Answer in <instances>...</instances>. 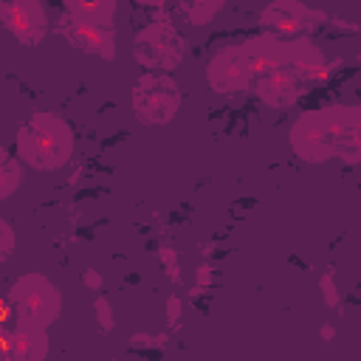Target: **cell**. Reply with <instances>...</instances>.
I'll return each instance as SVG.
<instances>
[{
	"mask_svg": "<svg viewBox=\"0 0 361 361\" xmlns=\"http://www.w3.org/2000/svg\"><path fill=\"white\" fill-rule=\"evenodd\" d=\"M288 144L305 164H327L338 158L347 166H355L361 161V107L341 102L305 110L290 121Z\"/></svg>",
	"mask_w": 361,
	"mask_h": 361,
	"instance_id": "cell-1",
	"label": "cell"
},
{
	"mask_svg": "<svg viewBox=\"0 0 361 361\" xmlns=\"http://www.w3.org/2000/svg\"><path fill=\"white\" fill-rule=\"evenodd\" d=\"M17 158L34 172H56L71 164L76 152V133L54 110H34L14 135Z\"/></svg>",
	"mask_w": 361,
	"mask_h": 361,
	"instance_id": "cell-2",
	"label": "cell"
},
{
	"mask_svg": "<svg viewBox=\"0 0 361 361\" xmlns=\"http://www.w3.org/2000/svg\"><path fill=\"white\" fill-rule=\"evenodd\" d=\"M8 305H11L14 322L37 324V327L48 330L62 316V290L51 276L39 274V271H28L11 282Z\"/></svg>",
	"mask_w": 361,
	"mask_h": 361,
	"instance_id": "cell-3",
	"label": "cell"
},
{
	"mask_svg": "<svg viewBox=\"0 0 361 361\" xmlns=\"http://www.w3.org/2000/svg\"><path fill=\"white\" fill-rule=\"evenodd\" d=\"M130 51L141 68L158 71V73H172L186 59V37L178 31V25L169 17L158 14L155 20H149L147 25H141L133 34Z\"/></svg>",
	"mask_w": 361,
	"mask_h": 361,
	"instance_id": "cell-4",
	"label": "cell"
},
{
	"mask_svg": "<svg viewBox=\"0 0 361 361\" xmlns=\"http://www.w3.org/2000/svg\"><path fill=\"white\" fill-rule=\"evenodd\" d=\"M180 102H183V93L172 73L147 71L135 79L130 90L133 116L144 127H166L180 113Z\"/></svg>",
	"mask_w": 361,
	"mask_h": 361,
	"instance_id": "cell-5",
	"label": "cell"
},
{
	"mask_svg": "<svg viewBox=\"0 0 361 361\" xmlns=\"http://www.w3.org/2000/svg\"><path fill=\"white\" fill-rule=\"evenodd\" d=\"M257 65L251 56L248 42H231L217 48L209 62H206V85L209 90L220 93V96H237V93H248L251 82H254Z\"/></svg>",
	"mask_w": 361,
	"mask_h": 361,
	"instance_id": "cell-6",
	"label": "cell"
},
{
	"mask_svg": "<svg viewBox=\"0 0 361 361\" xmlns=\"http://www.w3.org/2000/svg\"><path fill=\"white\" fill-rule=\"evenodd\" d=\"M322 20L324 14L302 0H271L257 14L259 31L274 37H310L322 25Z\"/></svg>",
	"mask_w": 361,
	"mask_h": 361,
	"instance_id": "cell-7",
	"label": "cell"
},
{
	"mask_svg": "<svg viewBox=\"0 0 361 361\" xmlns=\"http://www.w3.org/2000/svg\"><path fill=\"white\" fill-rule=\"evenodd\" d=\"M0 28H6L20 45L37 48L51 31L45 0H0Z\"/></svg>",
	"mask_w": 361,
	"mask_h": 361,
	"instance_id": "cell-8",
	"label": "cell"
},
{
	"mask_svg": "<svg viewBox=\"0 0 361 361\" xmlns=\"http://www.w3.org/2000/svg\"><path fill=\"white\" fill-rule=\"evenodd\" d=\"M56 34L76 51L99 56L104 62H113L118 54V34L116 25H99V23H85L71 14H62L56 23Z\"/></svg>",
	"mask_w": 361,
	"mask_h": 361,
	"instance_id": "cell-9",
	"label": "cell"
},
{
	"mask_svg": "<svg viewBox=\"0 0 361 361\" xmlns=\"http://www.w3.org/2000/svg\"><path fill=\"white\" fill-rule=\"evenodd\" d=\"M307 82L282 68V65H265L257 71L254 82H251V93L265 104V107H274V110H285V107H293L305 93H307Z\"/></svg>",
	"mask_w": 361,
	"mask_h": 361,
	"instance_id": "cell-10",
	"label": "cell"
},
{
	"mask_svg": "<svg viewBox=\"0 0 361 361\" xmlns=\"http://www.w3.org/2000/svg\"><path fill=\"white\" fill-rule=\"evenodd\" d=\"M48 330L37 324H23L17 322L8 336H6V350L3 355L11 361H42L48 358Z\"/></svg>",
	"mask_w": 361,
	"mask_h": 361,
	"instance_id": "cell-11",
	"label": "cell"
},
{
	"mask_svg": "<svg viewBox=\"0 0 361 361\" xmlns=\"http://www.w3.org/2000/svg\"><path fill=\"white\" fill-rule=\"evenodd\" d=\"M62 8H65V14L85 20V23L116 25L118 0H62Z\"/></svg>",
	"mask_w": 361,
	"mask_h": 361,
	"instance_id": "cell-12",
	"label": "cell"
},
{
	"mask_svg": "<svg viewBox=\"0 0 361 361\" xmlns=\"http://www.w3.org/2000/svg\"><path fill=\"white\" fill-rule=\"evenodd\" d=\"M25 183V164L17 158L14 149L0 144V203L14 197Z\"/></svg>",
	"mask_w": 361,
	"mask_h": 361,
	"instance_id": "cell-13",
	"label": "cell"
},
{
	"mask_svg": "<svg viewBox=\"0 0 361 361\" xmlns=\"http://www.w3.org/2000/svg\"><path fill=\"white\" fill-rule=\"evenodd\" d=\"M180 8V17L192 25H209L223 11L226 0H175Z\"/></svg>",
	"mask_w": 361,
	"mask_h": 361,
	"instance_id": "cell-14",
	"label": "cell"
},
{
	"mask_svg": "<svg viewBox=\"0 0 361 361\" xmlns=\"http://www.w3.org/2000/svg\"><path fill=\"white\" fill-rule=\"evenodd\" d=\"M155 257H158V262L164 265V271H166V276L172 279V282H180V254L172 248V243L169 240H164V243H158V251H155Z\"/></svg>",
	"mask_w": 361,
	"mask_h": 361,
	"instance_id": "cell-15",
	"label": "cell"
},
{
	"mask_svg": "<svg viewBox=\"0 0 361 361\" xmlns=\"http://www.w3.org/2000/svg\"><path fill=\"white\" fill-rule=\"evenodd\" d=\"M93 319H96V327L102 333H110L116 327V316H113V305L107 296H96L93 302Z\"/></svg>",
	"mask_w": 361,
	"mask_h": 361,
	"instance_id": "cell-16",
	"label": "cell"
},
{
	"mask_svg": "<svg viewBox=\"0 0 361 361\" xmlns=\"http://www.w3.org/2000/svg\"><path fill=\"white\" fill-rule=\"evenodd\" d=\"M14 248H17V234H14L11 223L0 214V265L14 254Z\"/></svg>",
	"mask_w": 361,
	"mask_h": 361,
	"instance_id": "cell-17",
	"label": "cell"
},
{
	"mask_svg": "<svg viewBox=\"0 0 361 361\" xmlns=\"http://www.w3.org/2000/svg\"><path fill=\"white\" fill-rule=\"evenodd\" d=\"M319 288L324 290V305H327V307H336L341 296H338V285H336V279H333V271H324V274H322Z\"/></svg>",
	"mask_w": 361,
	"mask_h": 361,
	"instance_id": "cell-18",
	"label": "cell"
},
{
	"mask_svg": "<svg viewBox=\"0 0 361 361\" xmlns=\"http://www.w3.org/2000/svg\"><path fill=\"white\" fill-rule=\"evenodd\" d=\"M82 282H85L93 293H102V288H104V279H102V274H99L96 268H87V271L82 274Z\"/></svg>",
	"mask_w": 361,
	"mask_h": 361,
	"instance_id": "cell-19",
	"label": "cell"
},
{
	"mask_svg": "<svg viewBox=\"0 0 361 361\" xmlns=\"http://www.w3.org/2000/svg\"><path fill=\"white\" fill-rule=\"evenodd\" d=\"M180 310H183V305H180V296H169V299H166V319H169V324H178V316H180Z\"/></svg>",
	"mask_w": 361,
	"mask_h": 361,
	"instance_id": "cell-20",
	"label": "cell"
},
{
	"mask_svg": "<svg viewBox=\"0 0 361 361\" xmlns=\"http://www.w3.org/2000/svg\"><path fill=\"white\" fill-rule=\"evenodd\" d=\"M135 6H147V8H164V6H169V3H175V0H133Z\"/></svg>",
	"mask_w": 361,
	"mask_h": 361,
	"instance_id": "cell-21",
	"label": "cell"
},
{
	"mask_svg": "<svg viewBox=\"0 0 361 361\" xmlns=\"http://www.w3.org/2000/svg\"><path fill=\"white\" fill-rule=\"evenodd\" d=\"M322 336H324V338H330V336H333V327H330V324H324V327H322Z\"/></svg>",
	"mask_w": 361,
	"mask_h": 361,
	"instance_id": "cell-22",
	"label": "cell"
}]
</instances>
